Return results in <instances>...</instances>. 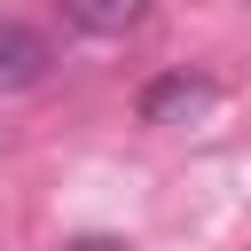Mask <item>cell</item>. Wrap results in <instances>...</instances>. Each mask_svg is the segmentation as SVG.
I'll list each match as a JSON object with an SVG mask.
<instances>
[{
  "instance_id": "4",
  "label": "cell",
  "mask_w": 251,
  "mask_h": 251,
  "mask_svg": "<svg viewBox=\"0 0 251 251\" xmlns=\"http://www.w3.org/2000/svg\"><path fill=\"white\" fill-rule=\"evenodd\" d=\"M71 251H118V243H110V235H86V243H71Z\"/></svg>"
},
{
  "instance_id": "1",
  "label": "cell",
  "mask_w": 251,
  "mask_h": 251,
  "mask_svg": "<svg viewBox=\"0 0 251 251\" xmlns=\"http://www.w3.org/2000/svg\"><path fill=\"white\" fill-rule=\"evenodd\" d=\"M196 110H212V78L196 71H165L141 86V126H188Z\"/></svg>"
},
{
  "instance_id": "2",
  "label": "cell",
  "mask_w": 251,
  "mask_h": 251,
  "mask_svg": "<svg viewBox=\"0 0 251 251\" xmlns=\"http://www.w3.org/2000/svg\"><path fill=\"white\" fill-rule=\"evenodd\" d=\"M47 63H55V47H47L24 16H0V94L39 86V78H47Z\"/></svg>"
},
{
  "instance_id": "3",
  "label": "cell",
  "mask_w": 251,
  "mask_h": 251,
  "mask_svg": "<svg viewBox=\"0 0 251 251\" xmlns=\"http://www.w3.org/2000/svg\"><path fill=\"white\" fill-rule=\"evenodd\" d=\"M149 8H157V0H63V16H71L86 39H126Z\"/></svg>"
}]
</instances>
